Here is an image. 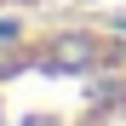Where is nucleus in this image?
Listing matches in <instances>:
<instances>
[{"mask_svg": "<svg viewBox=\"0 0 126 126\" xmlns=\"http://www.w3.org/2000/svg\"><path fill=\"white\" fill-rule=\"evenodd\" d=\"M86 63H97V40H92V34H63V40H52V69H86Z\"/></svg>", "mask_w": 126, "mask_h": 126, "instance_id": "obj_1", "label": "nucleus"}]
</instances>
